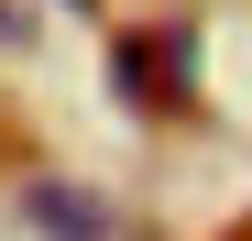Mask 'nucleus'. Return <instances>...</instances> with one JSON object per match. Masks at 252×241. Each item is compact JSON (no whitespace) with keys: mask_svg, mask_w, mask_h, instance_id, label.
<instances>
[{"mask_svg":"<svg viewBox=\"0 0 252 241\" xmlns=\"http://www.w3.org/2000/svg\"><path fill=\"white\" fill-rule=\"evenodd\" d=\"M33 219H55V230H77V241L99 230V209H88V197H33Z\"/></svg>","mask_w":252,"mask_h":241,"instance_id":"f257e3e1","label":"nucleus"}]
</instances>
